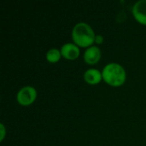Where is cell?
<instances>
[{
  "label": "cell",
  "mask_w": 146,
  "mask_h": 146,
  "mask_svg": "<svg viewBox=\"0 0 146 146\" xmlns=\"http://www.w3.org/2000/svg\"><path fill=\"white\" fill-rule=\"evenodd\" d=\"M72 40L80 48H88L95 44L96 33L87 22L80 21L76 23L72 28L71 32Z\"/></svg>",
  "instance_id": "1"
},
{
  "label": "cell",
  "mask_w": 146,
  "mask_h": 146,
  "mask_svg": "<svg viewBox=\"0 0 146 146\" xmlns=\"http://www.w3.org/2000/svg\"><path fill=\"white\" fill-rule=\"evenodd\" d=\"M103 80L109 86L118 87L122 86L127 80L125 68L115 62L107 63L102 69Z\"/></svg>",
  "instance_id": "2"
},
{
  "label": "cell",
  "mask_w": 146,
  "mask_h": 146,
  "mask_svg": "<svg viewBox=\"0 0 146 146\" xmlns=\"http://www.w3.org/2000/svg\"><path fill=\"white\" fill-rule=\"evenodd\" d=\"M38 97V92L33 86H22L16 93V101L21 106H29L33 104Z\"/></svg>",
  "instance_id": "3"
},
{
  "label": "cell",
  "mask_w": 146,
  "mask_h": 146,
  "mask_svg": "<svg viewBox=\"0 0 146 146\" xmlns=\"http://www.w3.org/2000/svg\"><path fill=\"white\" fill-rule=\"evenodd\" d=\"M102 57V50L98 45L93 44L86 48L83 53V59L88 65L97 64Z\"/></svg>",
  "instance_id": "4"
},
{
  "label": "cell",
  "mask_w": 146,
  "mask_h": 146,
  "mask_svg": "<svg viewBox=\"0 0 146 146\" xmlns=\"http://www.w3.org/2000/svg\"><path fill=\"white\" fill-rule=\"evenodd\" d=\"M60 50L62 57H64L67 60L74 61L77 59L80 55V48L74 42L64 43L61 46Z\"/></svg>",
  "instance_id": "5"
},
{
  "label": "cell",
  "mask_w": 146,
  "mask_h": 146,
  "mask_svg": "<svg viewBox=\"0 0 146 146\" xmlns=\"http://www.w3.org/2000/svg\"><path fill=\"white\" fill-rule=\"evenodd\" d=\"M132 14L139 23L146 26V0H139L132 8Z\"/></svg>",
  "instance_id": "6"
},
{
  "label": "cell",
  "mask_w": 146,
  "mask_h": 146,
  "mask_svg": "<svg viewBox=\"0 0 146 146\" xmlns=\"http://www.w3.org/2000/svg\"><path fill=\"white\" fill-rule=\"evenodd\" d=\"M84 80L92 86L98 85L103 80V74H102V70H99L98 68H88L85 71L83 74Z\"/></svg>",
  "instance_id": "7"
},
{
  "label": "cell",
  "mask_w": 146,
  "mask_h": 146,
  "mask_svg": "<svg viewBox=\"0 0 146 146\" xmlns=\"http://www.w3.org/2000/svg\"><path fill=\"white\" fill-rule=\"evenodd\" d=\"M62 57L61 50L58 48H50L45 54V59L50 63H56Z\"/></svg>",
  "instance_id": "8"
},
{
  "label": "cell",
  "mask_w": 146,
  "mask_h": 146,
  "mask_svg": "<svg viewBox=\"0 0 146 146\" xmlns=\"http://www.w3.org/2000/svg\"><path fill=\"white\" fill-rule=\"evenodd\" d=\"M6 127L3 123H0V141H3L5 136H6Z\"/></svg>",
  "instance_id": "9"
},
{
  "label": "cell",
  "mask_w": 146,
  "mask_h": 146,
  "mask_svg": "<svg viewBox=\"0 0 146 146\" xmlns=\"http://www.w3.org/2000/svg\"><path fill=\"white\" fill-rule=\"evenodd\" d=\"M104 38L103 37V35L101 34H96V37H95V44L96 45H98V44H101L104 43Z\"/></svg>",
  "instance_id": "10"
}]
</instances>
